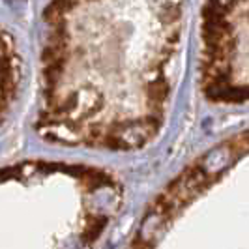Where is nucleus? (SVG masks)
Here are the masks:
<instances>
[{
	"label": "nucleus",
	"instance_id": "obj_1",
	"mask_svg": "<svg viewBox=\"0 0 249 249\" xmlns=\"http://www.w3.org/2000/svg\"><path fill=\"white\" fill-rule=\"evenodd\" d=\"M184 15L186 0H51L37 135L68 148L148 146L171 109Z\"/></svg>",
	"mask_w": 249,
	"mask_h": 249
},
{
	"label": "nucleus",
	"instance_id": "obj_2",
	"mask_svg": "<svg viewBox=\"0 0 249 249\" xmlns=\"http://www.w3.org/2000/svg\"><path fill=\"white\" fill-rule=\"evenodd\" d=\"M124 186L94 165L28 160L0 169V249H96Z\"/></svg>",
	"mask_w": 249,
	"mask_h": 249
},
{
	"label": "nucleus",
	"instance_id": "obj_3",
	"mask_svg": "<svg viewBox=\"0 0 249 249\" xmlns=\"http://www.w3.org/2000/svg\"><path fill=\"white\" fill-rule=\"evenodd\" d=\"M125 249H249V127L173 176L150 200Z\"/></svg>",
	"mask_w": 249,
	"mask_h": 249
},
{
	"label": "nucleus",
	"instance_id": "obj_4",
	"mask_svg": "<svg viewBox=\"0 0 249 249\" xmlns=\"http://www.w3.org/2000/svg\"><path fill=\"white\" fill-rule=\"evenodd\" d=\"M200 92L215 105L249 103V0H206Z\"/></svg>",
	"mask_w": 249,
	"mask_h": 249
},
{
	"label": "nucleus",
	"instance_id": "obj_5",
	"mask_svg": "<svg viewBox=\"0 0 249 249\" xmlns=\"http://www.w3.org/2000/svg\"><path fill=\"white\" fill-rule=\"evenodd\" d=\"M21 83V56L12 34L0 26V122L8 114Z\"/></svg>",
	"mask_w": 249,
	"mask_h": 249
}]
</instances>
